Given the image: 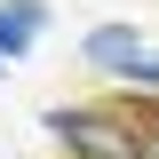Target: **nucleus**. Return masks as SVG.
<instances>
[{
	"mask_svg": "<svg viewBox=\"0 0 159 159\" xmlns=\"http://www.w3.org/2000/svg\"><path fill=\"white\" fill-rule=\"evenodd\" d=\"M88 64H96L103 80H127V88H135V80L159 88V56L127 32V24H96V32H88Z\"/></svg>",
	"mask_w": 159,
	"mask_h": 159,
	"instance_id": "obj_1",
	"label": "nucleus"
},
{
	"mask_svg": "<svg viewBox=\"0 0 159 159\" xmlns=\"http://www.w3.org/2000/svg\"><path fill=\"white\" fill-rule=\"evenodd\" d=\"M48 127H56V143H72L80 159H143V143L119 127V119L103 111H48Z\"/></svg>",
	"mask_w": 159,
	"mask_h": 159,
	"instance_id": "obj_2",
	"label": "nucleus"
},
{
	"mask_svg": "<svg viewBox=\"0 0 159 159\" xmlns=\"http://www.w3.org/2000/svg\"><path fill=\"white\" fill-rule=\"evenodd\" d=\"M40 16H48L40 0H0V56H8V64L40 40Z\"/></svg>",
	"mask_w": 159,
	"mask_h": 159,
	"instance_id": "obj_3",
	"label": "nucleus"
},
{
	"mask_svg": "<svg viewBox=\"0 0 159 159\" xmlns=\"http://www.w3.org/2000/svg\"><path fill=\"white\" fill-rule=\"evenodd\" d=\"M151 143H159V119H151Z\"/></svg>",
	"mask_w": 159,
	"mask_h": 159,
	"instance_id": "obj_4",
	"label": "nucleus"
}]
</instances>
